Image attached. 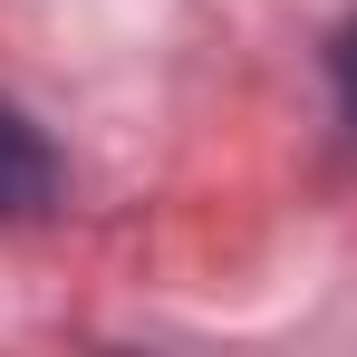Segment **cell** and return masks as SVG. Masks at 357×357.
I'll list each match as a JSON object with an SVG mask.
<instances>
[{
    "label": "cell",
    "mask_w": 357,
    "mask_h": 357,
    "mask_svg": "<svg viewBox=\"0 0 357 357\" xmlns=\"http://www.w3.org/2000/svg\"><path fill=\"white\" fill-rule=\"evenodd\" d=\"M328 77H338V116H348V135H357V20L328 39Z\"/></svg>",
    "instance_id": "obj_2"
},
{
    "label": "cell",
    "mask_w": 357,
    "mask_h": 357,
    "mask_svg": "<svg viewBox=\"0 0 357 357\" xmlns=\"http://www.w3.org/2000/svg\"><path fill=\"white\" fill-rule=\"evenodd\" d=\"M59 193V145L29 126V107L0 97V213H49Z\"/></svg>",
    "instance_id": "obj_1"
}]
</instances>
